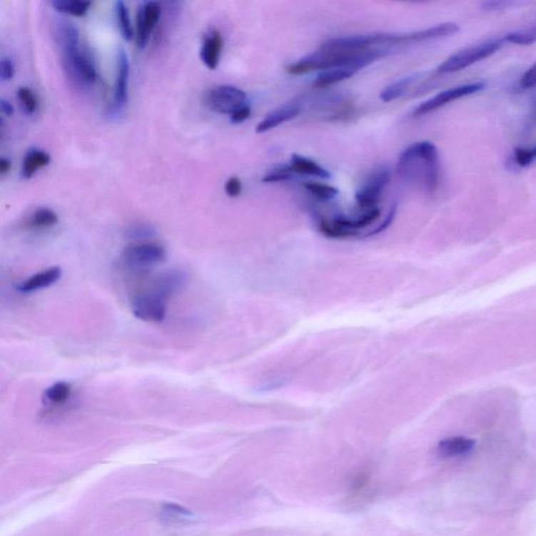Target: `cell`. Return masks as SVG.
<instances>
[{
    "label": "cell",
    "instance_id": "1",
    "mask_svg": "<svg viewBox=\"0 0 536 536\" xmlns=\"http://www.w3.org/2000/svg\"><path fill=\"white\" fill-rule=\"evenodd\" d=\"M397 173L409 183H417L428 193L436 191L440 176L438 149L428 141L414 143L403 150Z\"/></svg>",
    "mask_w": 536,
    "mask_h": 536
},
{
    "label": "cell",
    "instance_id": "2",
    "mask_svg": "<svg viewBox=\"0 0 536 536\" xmlns=\"http://www.w3.org/2000/svg\"><path fill=\"white\" fill-rule=\"evenodd\" d=\"M62 64L69 79L75 84L89 87L95 84L96 69L91 54L82 46H76L61 49Z\"/></svg>",
    "mask_w": 536,
    "mask_h": 536
},
{
    "label": "cell",
    "instance_id": "3",
    "mask_svg": "<svg viewBox=\"0 0 536 536\" xmlns=\"http://www.w3.org/2000/svg\"><path fill=\"white\" fill-rule=\"evenodd\" d=\"M503 44V39H490L461 49L448 57L445 61L442 62L437 69V71L439 74H452L463 71L477 62L490 57L493 54L497 53Z\"/></svg>",
    "mask_w": 536,
    "mask_h": 536
},
{
    "label": "cell",
    "instance_id": "4",
    "mask_svg": "<svg viewBox=\"0 0 536 536\" xmlns=\"http://www.w3.org/2000/svg\"><path fill=\"white\" fill-rule=\"evenodd\" d=\"M206 107L221 114H230L248 104V96L241 89L231 85H222L211 89L205 96Z\"/></svg>",
    "mask_w": 536,
    "mask_h": 536
},
{
    "label": "cell",
    "instance_id": "5",
    "mask_svg": "<svg viewBox=\"0 0 536 536\" xmlns=\"http://www.w3.org/2000/svg\"><path fill=\"white\" fill-rule=\"evenodd\" d=\"M391 181V172L388 168L381 167L376 169L369 177L365 185L358 191L355 195L356 203L360 210L367 211L378 208L383 191Z\"/></svg>",
    "mask_w": 536,
    "mask_h": 536
},
{
    "label": "cell",
    "instance_id": "6",
    "mask_svg": "<svg viewBox=\"0 0 536 536\" xmlns=\"http://www.w3.org/2000/svg\"><path fill=\"white\" fill-rule=\"evenodd\" d=\"M484 87H485L484 83L475 82L459 85V86L446 89V91H442L438 95L428 98L425 103L419 105L415 109L414 112H413V116L418 118V116H425V114L430 113V112L438 111L441 107L445 106L446 104H450V102H454L457 98H462L464 96L479 93L482 89H484Z\"/></svg>",
    "mask_w": 536,
    "mask_h": 536
},
{
    "label": "cell",
    "instance_id": "7",
    "mask_svg": "<svg viewBox=\"0 0 536 536\" xmlns=\"http://www.w3.org/2000/svg\"><path fill=\"white\" fill-rule=\"evenodd\" d=\"M123 260L132 268H147L163 263L167 258L165 248L156 243L130 244L123 251Z\"/></svg>",
    "mask_w": 536,
    "mask_h": 536
},
{
    "label": "cell",
    "instance_id": "8",
    "mask_svg": "<svg viewBox=\"0 0 536 536\" xmlns=\"http://www.w3.org/2000/svg\"><path fill=\"white\" fill-rule=\"evenodd\" d=\"M161 14V9L158 2H145L138 8L136 18V46L138 49H143L149 44Z\"/></svg>",
    "mask_w": 536,
    "mask_h": 536
},
{
    "label": "cell",
    "instance_id": "9",
    "mask_svg": "<svg viewBox=\"0 0 536 536\" xmlns=\"http://www.w3.org/2000/svg\"><path fill=\"white\" fill-rule=\"evenodd\" d=\"M131 307L133 315L143 322L161 323L165 320V300L156 293L138 295L132 302Z\"/></svg>",
    "mask_w": 536,
    "mask_h": 536
},
{
    "label": "cell",
    "instance_id": "10",
    "mask_svg": "<svg viewBox=\"0 0 536 536\" xmlns=\"http://www.w3.org/2000/svg\"><path fill=\"white\" fill-rule=\"evenodd\" d=\"M460 28L454 22H444L438 26L408 34H392L391 46L400 44H414V42L428 41V40L441 39L450 37L459 32Z\"/></svg>",
    "mask_w": 536,
    "mask_h": 536
},
{
    "label": "cell",
    "instance_id": "11",
    "mask_svg": "<svg viewBox=\"0 0 536 536\" xmlns=\"http://www.w3.org/2000/svg\"><path fill=\"white\" fill-rule=\"evenodd\" d=\"M130 64L126 51L118 49V71H116V87H114V107L122 109L128 100V83H129Z\"/></svg>",
    "mask_w": 536,
    "mask_h": 536
},
{
    "label": "cell",
    "instance_id": "12",
    "mask_svg": "<svg viewBox=\"0 0 536 536\" xmlns=\"http://www.w3.org/2000/svg\"><path fill=\"white\" fill-rule=\"evenodd\" d=\"M223 37L218 30H211L203 37L201 58L208 69H216L221 62Z\"/></svg>",
    "mask_w": 536,
    "mask_h": 536
},
{
    "label": "cell",
    "instance_id": "13",
    "mask_svg": "<svg viewBox=\"0 0 536 536\" xmlns=\"http://www.w3.org/2000/svg\"><path fill=\"white\" fill-rule=\"evenodd\" d=\"M475 444V441L467 437H448L439 442L437 452L443 459H459L472 452Z\"/></svg>",
    "mask_w": 536,
    "mask_h": 536
},
{
    "label": "cell",
    "instance_id": "14",
    "mask_svg": "<svg viewBox=\"0 0 536 536\" xmlns=\"http://www.w3.org/2000/svg\"><path fill=\"white\" fill-rule=\"evenodd\" d=\"M300 107L297 104H286L279 107L275 111L269 112L268 116L257 125L256 132L257 133H264L269 130L275 129L280 125L293 120L295 116H299Z\"/></svg>",
    "mask_w": 536,
    "mask_h": 536
},
{
    "label": "cell",
    "instance_id": "15",
    "mask_svg": "<svg viewBox=\"0 0 536 536\" xmlns=\"http://www.w3.org/2000/svg\"><path fill=\"white\" fill-rule=\"evenodd\" d=\"M61 268H58V266L46 269L41 273H36L26 281L22 282L21 284L18 285L17 290L20 293H28L46 288V287L55 284L61 278Z\"/></svg>",
    "mask_w": 536,
    "mask_h": 536
},
{
    "label": "cell",
    "instance_id": "16",
    "mask_svg": "<svg viewBox=\"0 0 536 536\" xmlns=\"http://www.w3.org/2000/svg\"><path fill=\"white\" fill-rule=\"evenodd\" d=\"M185 273L179 270L166 271L163 275H159L158 279L156 281V289L153 293L158 295L161 299L166 300L168 297H171L173 293L178 291L186 283Z\"/></svg>",
    "mask_w": 536,
    "mask_h": 536
},
{
    "label": "cell",
    "instance_id": "17",
    "mask_svg": "<svg viewBox=\"0 0 536 536\" xmlns=\"http://www.w3.org/2000/svg\"><path fill=\"white\" fill-rule=\"evenodd\" d=\"M289 172L293 174L308 175V176L318 177V178L328 179L331 175L322 166L318 165L313 159L305 158L300 154L291 156L290 163L286 166Z\"/></svg>",
    "mask_w": 536,
    "mask_h": 536
},
{
    "label": "cell",
    "instance_id": "18",
    "mask_svg": "<svg viewBox=\"0 0 536 536\" xmlns=\"http://www.w3.org/2000/svg\"><path fill=\"white\" fill-rule=\"evenodd\" d=\"M51 163V158L46 152L39 149L29 150L22 163V176L31 178L41 168L46 167Z\"/></svg>",
    "mask_w": 536,
    "mask_h": 536
},
{
    "label": "cell",
    "instance_id": "19",
    "mask_svg": "<svg viewBox=\"0 0 536 536\" xmlns=\"http://www.w3.org/2000/svg\"><path fill=\"white\" fill-rule=\"evenodd\" d=\"M355 74V71L343 69V67L327 69V71L318 74V77L313 81V86L316 89H324V87H328L330 85L349 79V78L353 77Z\"/></svg>",
    "mask_w": 536,
    "mask_h": 536
},
{
    "label": "cell",
    "instance_id": "20",
    "mask_svg": "<svg viewBox=\"0 0 536 536\" xmlns=\"http://www.w3.org/2000/svg\"><path fill=\"white\" fill-rule=\"evenodd\" d=\"M418 75L408 76V77H405L403 79L397 81L393 84L389 85L387 89L381 91V101L388 103L400 98V96L407 93L408 89L412 86L413 83L418 80Z\"/></svg>",
    "mask_w": 536,
    "mask_h": 536
},
{
    "label": "cell",
    "instance_id": "21",
    "mask_svg": "<svg viewBox=\"0 0 536 536\" xmlns=\"http://www.w3.org/2000/svg\"><path fill=\"white\" fill-rule=\"evenodd\" d=\"M51 6L62 14L82 17L89 12L91 2L81 1V0H55V1H51Z\"/></svg>",
    "mask_w": 536,
    "mask_h": 536
},
{
    "label": "cell",
    "instance_id": "22",
    "mask_svg": "<svg viewBox=\"0 0 536 536\" xmlns=\"http://www.w3.org/2000/svg\"><path fill=\"white\" fill-rule=\"evenodd\" d=\"M116 16L118 29L125 40L129 41L133 38V29L126 4L123 1L116 2Z\"/></svg>",
    "mask_w": 536,
    "mask_h": 536
},
{
    "label": "cell",
    "instance_id": "23",
    "mask_svg": "<svg viewBox=\"0 0 536 536\" xmlns=\"http://www.w3.org/2000/svg\"><path fill=\"white\" fill-rule=\"evenodd\" d=\"M305 189L320 201H332L338 195V190L332 186L316 181H307L304 183Z\"/></svg>",
    "mask_w": 536,
    "mask_h": 536
},
{
    "label": "cell",
    "instance_id": "24",
    "mask_svg": "<svg viewBox=\"0 0 536 536\" xmlns=\"http://www.w3.org/2000/svg\"><path fill=\"white\" fill-rule=\"evenodd\" d=\"M504 39L510 42V44H519V46H529V44H535L536 41V24H532L529 28L507 34Z\"/></svg>",
    "mask_w": 536,
    "mask_h": 536
},
{
    "label": "cell",
    "instance_id": "25",
    "mask_svg": "<svg viewBox=\"0 0 536 536\" xmlns=\"http://www.w3.org/2000/svg\"><path fill=\"white\" fill-rule=\"evenodd\" d=\"M58 222V216L53 210L48 208H40L35 211L31 223L35 228H49L55 226Z\"/></svg>",
    "mask_w": 536,
    "mask_h": 536
},
{
    "label": "cell",
    "instance_id": "26",
    "mask_svg": "<svg viewBox=\"0 0 536 536\" xmlns=\"http://www.w3.org/2000/svg\"><path fill=\"white\" fill-rule=\"evenodd\" d=\"M71 385L59 381L49 387L46 391V398L55 403H64L71 396Z\"/></svg>",
    "mask_w": 536,
    "mask_h": 536
},
{
    "label": "cell",
    "instance_id": "27",
    "mask_svg": "<svg viewBox=\"0 0 536 536\" xmlns=\"http://www.w3.org/2000/svg\"><path fill=\"white\" fill-rule=\"evenodd\" d=\"M17 96L22 108H24V111L26 113L33 114L34 112L37 111V98H36L35 93L30 89H28V87H20L18 89Z\"/></svg>",
    "mask_w": 536,
    "mask_h": 536
},
{
    "label": "cell",
    "instance_id": "28",
    "mask_svg": "<svg viewBox=\"0 0 536 536\" xmlns=\"http://www.w3.org/2000/svg\"><path fill=\"white\" fill-rule=\"evenodd\" d=\"M191 515H192V513L189 510L178 506V505H166L165 509L163 510V520H169V522L170 520L188 519Z\"/></svg>",
    "mask_w": 536,
    "mask_h": 536
},
{
    "label": "cell",
    "instance_id": "29",
    "mask_svg": "<svg viewBox=\"0 0 536 536\" xmlns=\"http://www.w3.org/2000/svg\"><path fill=\"white\" fill-rule=\"evenodd\" d=\"M293 178V174L288 171L286 167L273 170V172L266 175L262 179L263 183H282V181H290Z\"/></svg>",
    "mask_w": 536,
    "mask_h": 536
},
{
    "label": "cell",
    "instance_id": "30",
    "mask_svg": "<svg viewBox=\"0 0 536 536\" xmlns=\"http://www.w3.org/2000/svg\"><path fill=\"white\" fill-rule=\"evenodd\" d=\"M154 235V230L151 226L146 224H136L131 226L127 230V236L131 239H145V238L152 237Z\"/></svg>",
    "mask_w": 536,
    "mask_h": 536
},
{
    "label": "cell",
    "instance_id": "31",
    "mask_svg": "<svg viewBox=\"0 0 536 536\" xmlns=\"http://www.w3.org/2000/svg\"><path fill=\"white\" fill-rule=\"evenodd\" d=\"M513 158L520 167H527L535 161L531 156L530 148H517L515 150Z\"/></svg>",
    "mask_w": 536,
    "mask_h": 536
},
{
    "label": "cell",
    "instance_id": "32",
    "mask_svg": "<svg viewBox=\"0 0 536 536\" xmlns=\"http://www.w3.org/2000/svg\"><path fill=\"white\" fill-rule=\"evenodd\" d=\"M520 84L525 89H531L536 87V62L528 71H525Z\"/></svg>",
    "mask_w": 536,
    "mask_h": 536
},
{
    "label": "cell",
    "instance_id": "33",
    "mask_svg": "<svg viewBox=\"0 0 536 536\" xmlns=\"http://www.w3.org/2000/svg\"><path fill=\"white\" fill-rule=\"evenodd\" d=\"M224 190H226V193L228 196H239V195L241 194L242 192L241 181H240V179L238 178L237 176L231 177V178H228V181H226Z\"/></svg>",
    "mask_w": 536,
    "mask_h": 536
},
{
    "label": "cell",
    "instance_id": "34",
    "mask_svg": "<svg viewBox=\"0 0 536 536\" xmlns=\"http://www.w3.org/2000/svg\"><path fill=\"white\" fill-rule=\"evenodd\" d=\"M14 64L9 58H4L0 62V78L2 81H9L14 77Z\"/></svg>",
    "mask_w": 536,
    "mask_h": 536
},
{
    "label": "cell",
    "instance_id": "35",
    "mask_svg": "<svg viewBox=\"0 0 536 536\" xmlns=\"http://www.w3.org/2000/svg\"><path fill=\"white\" fill-rule=\"evenodd\" d=\"M251 114H252V109H251L250 105H244L243 107L238 109L231 116V122L233 124H241L250 118Z\"/></svg>",
    "mask_w": 536,
    "mask_h": 536
},
{
    "label": "cell",
    "instance_id": "36",
    "mask_svg": "<svg viewBox=\"0 0 536 536\" xmlns=\"http://www.w3.org/2000/svg\"><path fill=\"white\" fill-rule=\"evenodd\" d=\"M0 108H1V111L6 116H11L14 113V107H13V105L9 101L4 100V98H1V101H0Z\"/></svg>",
    "mask_w": 536,
    "mask_h": 536
},
{
    "label": "cell",
    "instance_id": "37",
    "mask_svg": "<svg viewBox=\"0 0 536 536\" xmlns=\"http://www.w3.org/2000/svg\"><path fill=\"white\" fill-rule=\"evenodd\" d=\"M11 166H12V163H11L10 159L1 158V159H0V174H1L2 176L8 174L9 172H10Z\"/></svg>",
    "mask_w": 536,
    "mask_h": 536
},
{
    "label": "cell",
    "instance_id": "38",
    "mask_svg": "<svg viewBox=\"0 0 536 536\" xmlns=\"http://www.w3.org/2000/svg\"><path fill=\"white\" fill-rule=\"evenodd\" d=\"M508 4L509 2L489 1L484 4V8L487 9V10H497V9H503Z\"/></svg>",
    "mask_w": 536,
    "mask_h": 536
},
{
    "label": "cell",
    "instance_id": "39",
    "mask_svg": "<svg viewBox=\"0 0 536 536\" xmlns=\"http://www.w3.org/2000/svg\"><path fill=\"white\" fill-rule=\"evenodd\" d=\"M530 152L531 156H532L533 159H535L536 158V147L530 148Z\"/></svg>",
    "mask_w": 536,
    "mask_h": 536
}]
</instances>
